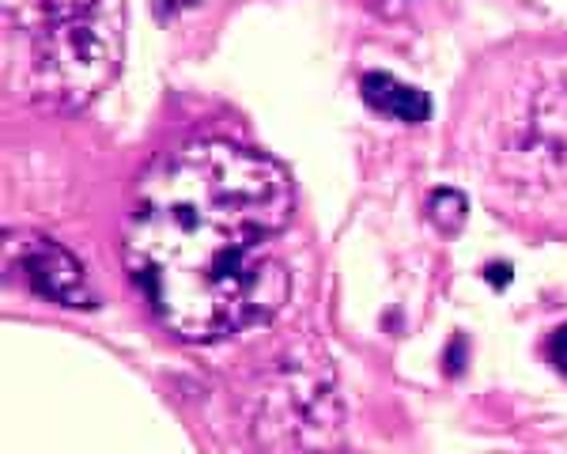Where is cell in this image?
Returning a JSON list of instances; mask_svg holds the SVG:
<instances>
[{"instance_id":"cell-9","label":"cell","mask_w":567,"mask_h":454,"mask_svg":"<svg viewBox=\"0 0 567 454\" xmlns=\"http://www.w3.org/2000/svg\"><path fill=\"white\" fill-rule=\"evenodd\" d=\"M511 277V269H499V266H488V280H496V285H503V280Z\"/></svg>"},{"instance_id":"cell-6","label":"cell","mask_w":567,"mask_h":454,"mask_svg":"<svg viewBox=\"0 0 567 454\" xmlns=\"http://www.w3.org/2000/svg\"><path fill=\"white\" fill-rule=\"evenodd\" d=\"M465 197L458 189H435L432 194V220L439 227H446V231H458L462 220H465Z\"/></svg>"},{"instance_id":"cell-1","label":"cell","mask_w":567,"mask_h":454,"mask_svg":"<svg viewBox=\"0 0 567 454\" xmlns=\"http://www.w3.org/2000/svg\"><path fill=\"white\" fill-rule=\"evenodd\" d=\"M291 182L224 136L178 144L141 175L122 227L125 269L186 341H219L288 303Z\"/></svg>"},{"instance_id":"cell-3","label":"cell","mask_w":567,"mask_h":454,"mask_svg":"<svg viewBox=\"0 0 567 454\" xmlns=\"http://www.w3.org/2000/svg\"><path fill=\"white\" fill-rule=\"evenodd\" d=\"M20 266H23L27 285L39 296L53 299V303H65V307H95L84 266L53 239H39V235L20 239Z\"/></svg>"},{"instance_id":"cell-8","label":"cell","mask_w":567,"mask_h":454,"mask_svg":"<svg viewBox=\"0 0 567 454\" xmlns=\"http://www.w3.org/2000/svg\"><path fill=\"white\" fill-rule=\"evenodd\" d=\"M152 4H155V16H159V20H171V16L186 12V8H194L197 0H152Z\"/></svg>"},{"instance_id":"cell-4","label":"cell","mask_w":567,"mask_h":454,"mask_svg":"<svg viewBox=\"0 0 567 454\" xmlns=\"http://www.w3.org/2000/svg\"><path fill=\"white\" fill-rule=\"evenodd\" d=\"M360 95L371 111L390 114V117H398V122H427V114H432V99L420 87L401 84L390 72H368L360 84Z\"/></svg>"},{"instance_id":"cell-2","label":"cell","mask_w":567,"mask_h":454,"mask_svg":"<svg viewBox=\"0 0 567 454\" xmlns=\"http://www.w3.org/2000/svg\"><path fill=\"white\" fill-rule=\"evenodd\" d=\"M125 0H4V87L42 111H80L122 69Z\"/></svg>"},{"instance_id":"cell-5","label":"cell","mask_w":567,"mask_h":454,"mask_svg":"<svg viewBox=\"0 0 567 454\" xmlns=\"http://www.w3.org/2000/svg\"><path fill=\"white\" fill-rule=\"evenodd\" d=\"M529 125H534V136L542 148L567 156V80L542 87L534 111H529Z\"/></svg>"},{"instance_id":"cell-7","label":"cell","mask_w":567,"mask_h":454,"mask_svg":"<svg viewBox=\"0 0 567 454\" xmlns=\"http://www.w3.org/2000/svg\"><path fill=\"white\" fill-rule=\"evenodd\" d=\"M548 357H553L556 368L567 375V326H560V330L553 333V341H548Z\"/></svg>"}]
</instances>
